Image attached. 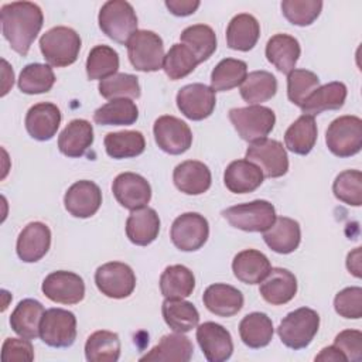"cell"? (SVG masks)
Returning a JSON list of instances; mask_svg holds the SVG:
<instances>
[{"mask_svg": "<svg viewBox=\"0 0 362 362\" xmlns=\"http://www.w3.org/2000/svg\"><path fill=\"white\" fill-rule=\"evenodd\" d=\"M55 83V75L51 65L28 64L18 76V89L27 95H38L51 90Z\"/></svg>", "mask_w": 362, "mask_h": 362, "instance_id": "44", "label": "cell"}, {"mask_svg": "<svg viewBox=\"0 0 362 362\" xmlns=\"http://www.w3.org/2000/svg\"><path fill=\"white\" fill-rule=\"evenodd\" d=\"M98 290L110 298H126L136 287L133 269L122 262H109L99 266L95 272Z\"/></svg>", "mask_w": 362, "mask_h": 362, "instance_id": "11", "label": "cell"}, {"mask_svg": "<svg viewBox=\"0 0 362 362\" xmlns=\"http://www.w3.org/2000/svg\"><path fill=\"white\" fill-rule=\"evenodd\" d=\"M246 160L255 163L264 177L279 178L288 171V157L283 144L273 139H262L246 150Z\"/></svg>", "mask_w": 362, "mask_h": 362, "instance_id": "12", "label": "cell"}, {"mask_svg": "<svg viewBox=\"0 0 362 362\" xmlns=\"http://www.w3.org/2000/svg\"><path fill=\"white\" fill-rule=\"evenodd\" d=\"M116 201L126 209L134 211L144 208L151 199V187L148 181L136 173H122L112 184Z\"/></svg>", "mask_w": 362, "mask_h": 362, "instance_id": "16", "label": "cell"}, {"mask_svg": "<svg viewBox=\"0 0 362 362\" xmlns=\"http://www.w3.org/2000/svg\"><path fill=\"white\" fill-rule=\"evenodd\" d=\"M47 298L59 304H78L85 297V283L76 273L57 270L49 273L41 286Z\"/></svg>", "mask_w": 362, "mask_h": 362, "instance_id": "14", "label": "cell"}, {"mask_svg": "<svg viewBox=\"0 0 362 362\" xmlns=\"http://www.w3.org/2000/svg\"><path fill=\"white\" fill-rule=\"evenodd\" d=\"M194 288V273L182 264L168 266L160 276V291L165 298H185Z\"/></svg>", "mask_w": 362, "mask_h": 362, "instance_id": "38", "label": "cell"}, {"mask_svg": "<svg viewBox=\"0 0 362 362\" xmlns=\"http://www.w3.org/2000/svg\"><path fill=\"white\" fill-rule=\"evenodd\" d=\"M3 362H31L34 359V348L30 339L7 338L1 346Z\"/></svg>", "mask_w": 362, "mask_h": 362, "instance_id": "53", "label": "cell"}, {"mask_svg": "<svg viewBox=\"0 0 362 362\" xmlns=\"http://www.w3.org/2000/svg\"><path fill=\"white\" fill-rule=\"evenodd\" d=\"M120 356V339L116 332L96 331L85 344V358L89 362H116Z\"/></svg>", "mask_w": 362, "mask_h": 362, "instance_id": "40", "label": "cell"}, {"mask_svg": "<svg viewBox=\"0 0 362 362\" xmlns=\"http://www.w3.org/2000/svg\"><path fill=\"white\" fill-rule=\"evenodd\" d=\"M204 305L218 317H232L243 307V294L233 286L215 283L206 287L202 296Z\"/></svg>", "mask_w": 362, "mask_h": 362, "instance_id": "23", "label": "cell"}, {"mask_svg": "<svg viewBox=\"0 0 362 362\" xmlns=\"http://www.w3.org/2000/svg\"><path fill=\"white\" fill-rule=\"evenodd\" d=\"M229 120L242 140L255 143L266 139L273 130L276 115L270 107L262 105H250L246 107H235L229 110Z\"/></svg>", "mask_w": 362, "mask_h": 362, "instance_id": "5", "label": "cell"}, {"mask_svg": "<svg viewBox=\"0 0 362 362\" xmlns=\"http://www.w3.org/2000/svg\"><path fill=\"white\" fill-rule=\"evenodd\" d=\"M317 124L313 116L303 115L296 122L290 124V127L284 133V144L286 147L300 156L308 154L317 141Z\"/></svg>", "mask_w": 362, "mask_h": 362, "instance_id": "36", "label": "cell"}, {"mask_svg": "<svg viewBox=\"0 0 362 362\" xmlns=\"http://www.w3.org/2000/svg\"><path fill=\"white\" fill-rule=\"evenodd\" d=\"M139 119V109L132 99H112L93 113V120L103 126H130Z\"/></svg>", "mask_w": 362, "mask_h": 362, "instance_id": "37", "label": "cell"}, {"mask_svg": "<svg viewBox=\"0 0 362 362\" xmlns=\"http://www.w3.org/2000/svg\"><path fill=\"white\" fill-rule=\"evenodd\" d=\"M51 246V230L42 222H30L17 238V255L25 263L42 259Z\"/></svg>", "mask_w": 362, "mask_h": 362, "instance_id": "19", "label": "cell"}, {"mask_svg": "<svg viewBox=\"0 0 362 362\" xmlns=\"http://www.w3.org/2000/svg\"><path fill=\"white\" fill-rule=\"evenodd\" d=\"M346 267L349 273H352L355 277L362 276V262H361V247H356L355 250L349 252L346 256Z\"/></svg>", "mask_w": 362, "mask_h": 362, "instance_id": "55", "label": "cell"}, {"mask_svg": "<svg viewBox=\"0 0 362 362\" xmlns=\"http://www.w3.org/2000/svg\"><path fill=\"white\" fill-rule=\"evenodd\" d=\"M61 119V110L57 105L41 102L28 109L25 115V129L33 139L47 141L57 134Z\"/></svg>", "mask_w": 362, "mask_h": 362, "instance_id": "20", "label": "cell"}, {"mask_svg": "<svg viewBox=\"0 0 362 362\" xmlns=\"http://www.w3.org/2000/svg\"><path fill=\"white\" fill-rule=\"evenodd\" d=\"M222 216L236 229L245 232H264L276 221L273 204L264 199H256L239 204L222 211Z\"/></svg>", "mask_w": 362, "mask_h": 362, "instance_id": "8", "label": "cell"}, {"mask_svg": "<svg viewBox=\"0 0 362 362\" xmlns=\"http://www.w3.org/2000/svg\"><path fill=\"white\" fill-rule=\"evenodd\" d=\"M328 150L337 157H351L362 148V120L358 116H339L331 122L325 133Z\"/></svg>", "mask_w": 362, "mask_h": 362, "instance_id": "7", "label": "cell"}, {"mask_svg": "<svg viewBox=\"0 0 362 362\" xmlns=\"http://www.w3.org/2000/svg\"><path fill=\"white\" fill-rule=\"evenodd\" d=\"M320 328V315L308 307L297 308L288 313L280 322L277 334L280 341L290 349L298 351L307 348Z\"/></svg>", "mask_w": 362, "mask_h": 362, "instance_id": "3", "label": "cell"}, {"mask_svg": "<svg viewBox=\"0 0 362 362\" xmlns=\"http://www.w3.org/2000/svg\"><path fill=\"white\" fill-rule=\"evenodd\" d=\"M157 146L173 156L185 153L192 144V132L189 126L175 116H160L153 126Z\"/></svg>", "mask_w": 362, "mask_h": 362, "instance_id": "13", "label": "cell"}, {"mask_svg": "<svg viewBox=\"0 0 362 362\" xmlns=\"http://www.w3.org/2000/svg\"><path fill=\"white\" fill-rule=\"evenodd\" d=\"M259 37L260 25L252 14H238L228 24L226 42L230 49L246 52L256 45Z\"/></svg>", "mask_w": 362, "mask_h": 362, "instance_id": "32", "label": "cell"}, {"mask_svg": "<svg viewBox=\"0 0 362 362\" xmlns=\"http://www.w3.org/2000/svg\"><path fill=\"white\" fill-rule=\"evenodd\" d=\"M337 199L351 206L362 204V173L359 170H345L339 173L332 184Z\"/></svg>", "mask_w": 362, "mask_h": 362, "instance_id": "48", "label": "cell"}, {"mask_svg": "<svg viewBox=\"0 0 362 362\" xmlns=\"http://www.w3.org/2000/svg\"><path fill=\"white\" fill-rule=\"evenodd\" d=\"M273 322L264 313H250L245 315L239 324V335L242 342L253 349L263 348L273 338Z\"/></svg>", "mask_w": 362, "mask_h": 362, "instance_id": "35", "label": "cell"}, {"mask_svg": "<svg viewBox=\"0 0 362 362\" xmlns=\"http://www.w3.org/2000/svg\"><path fill=\"white\" fill-rule=\"evenodd\" d=\"M264 301L272 305H283L291 301L297 293L296 276L283 267H272L259 288Z\"/></svg>", "mask_w": 362, "mask_h": 362, "instance_id": "21", "label": "cell"}, {"mask_svg": "<svg viewBox=\"0 0 362 362\" xmlns=\"http://www.w3.org/2000/svg\"><path fill=\"white\" fill-rule=\"evenodd\" d=\"M198 0H165V7L170 10L171 14L178 17L191 16L199 7Z\"/></svg>", "mask_w": 362, "mask_h": 362, "instance_id": "54", "label": "cell"}, {"mask_svg": "<svg viewBox=\"0 0 362 362\" xmlns=\"http://www.w3.org/2000/svg\"><path fill=\"white\" fill-rule=\"evenodd\" d=\"M177 106L180 112L191 120H204L209 117L216 105L215 90L204 83H189L177 93Z\"/></svg>", "mask_w": 362, "mask_h": 362, "instance_id": "15", "label": "cell"}, {"mask_svg": "<svg viewBox=\"0 0 362 362\" xmlns=\"http://www.w3.org/2000/svg\"><path fill=\"white\" fill-rule=\"evenodd\" d=\"M301 48L297 38L288 34H276L266 44V58L280 72L290 74L300 58Z\"/></svg>", "mask_w": 362, "mask_h": 362, "instance_id": "31", "label": "cell"}, {"mask_svg": "<svg viewBox=\"0 0 362 362\" xmlns=\"http://www.w3.org/2000/svg\"><path fill=\"white\" fill-rule=\"evenodd\" d=\"M93 143V127L85 119L71 120L58 137L59 151L71 158L82 157Z\"/></svg>", "mask_w": 362, "mask_h": 362, "instance_id": "25", "label": "cell"}, {"mask_svg": "<svg viewBox=\"0 0 362 362\" xmlns=\"http://www.w3.org/2000/svg\"><path fill=\"white\" fill-rule=\"evenodd\" d=\"M1 31L10 47L25 57L44 24L41 8L31 1H11L0 8Z\"/></svg>", "mask_w": 362, "mask_h": 362, "instance_id": "1", "label": "cell"}, {"mask_svg": "<svg viewBox=\"0 0 362 362\" xmlns=\"http://www.w3.org/2000/svg\"><path fill=\"white\" fill-rule=\"evenodd\" d=\"M263 239L273 252L288 255L298 247L301 229L297 221L287 216H279L274 223L263 232Z\"/></svg>", "mask_w": 362, "mask_h": 362, "instance_id": "27", "label": "cell"}, {"mask_svg": "<svg viewBox=\"0 0 362 362\" xmlns=\"http://www.w3.org/2000/svg\"><path fill=\"white\" fill-rule=\"evenodd\" d=\"M322 10L320 0H284L281 1L283 16L294 25L305 27L313 24Z\"/></svg>", "mask_w": 362, "mask_h": 362, "instance_id": "50", "label": "cell"}, {"mask_svg": "<svg viewBox=\"0 0 362 362\" xmlns=\"http://www.w3.org/2000/svg\"><path fill=\"white\" fill-rule=\"evenodd\" d=\"M40 338L52 348H68L76 339V317L62 308H49L40 324Z\"/></svg>", "mask_w": 362, "mask_h": 362, "instance_id": "9", "label": "cell"}, {"mask_svg": "<svg viewBox=\"0 0 362 362\" xmlns=\"http://www.w3.org/2000/svg\"><path fill=\"white\" fill-rule=\"evenodd\" d=\"M119 69V54L109 45H96L86 59V75L90 81H103Z\"/></svg>", "mask_w": 362, "mask_h": 362, "instance_id": "45", "label": "cell"}, {"mask_svg": "<svg viewBox=\"0 0 362 362\" xmlns=\"http://www.w3.org/2000/svg\"><path fill=\"white\" fill-rule=\"evenodd\" d=\"M180 38L181 44L192 51L199 64L209 59L216 49L215 31L206 24H194L187 27L181 33Z\"/></svg>", "mask_w": 362, "mask_h": 362, "instance_id": "42", "label": "cell"}, {"mask_svg": "<svg viewBox=\"0 0 362 362\" xmlns=\"http://www.w3.org/2000/svg\"><path fill=\"white\" fill-rule=\"evenodd\" d=\"M194 346L189 338L182 335L181 332L168 334L161 337L160 342L150 349L146 355L140 358L141 362L144 361H178V362H188L192 358Z\"/></svg>", "mask_w": 362, "mask_h": 362, "instance_id": "33", "label": "cell"}, {"mask_svg": "<svg viewBox=\"0 0 362 362\" xmlns=\"http://www.w3.org/2000/svg\"><path fill=\"white\" fill-rule=\"evenodd\" d=\"M346 86L342 82H329L318 86L301 105L304 115L315 116L325 110H338L346 99Z\"/></svg>", "mask_w": 362, "mask_h": 362, "instance_id": "29", "label": "cell"}, {"mask_svg": "<svg viewBox=\"0 0 362 362\" xmlns=\"http://www.w3.org/2000/svg\"><path fill=\"white\" fill-rule=\"evenodd\" d=\"M263 180L262 170L247 160L232 161L223 173L225 187L233 194L253 192L262 185Z\"/></svg>", "mask_w": 362, "mask_h": 362, "instance_id": "24", "label": "cell"}, {"mask_svg": "<svg viewBox=\"0 0 362 362\" xmlns=\"http://www.w3.org/2000/svg\"><path fill=\"white\" fill-rule=\"evenodd\" d=\"M320 86V78L308 69H293L287 74V96L301 107L305 99Z\"/></svg>", "mask_w": 362, "mask_h": 362, "instance_id": "49", "label": "cell"}, {"mask_svg": "<svg viewBox=\"0 0 362 362\" xmlns=\"http://www.w3.org/2000/svg\"><path fill=\"white\" fill-rule=\"evenodd\" d=\"M98 21L102 33L119 44H127L129 38L137 31L134 8L124 0L106 1L100 7Z\"/></svg>", "mask_w": 362, "mask_h": 362, "instance_id": "4", "label": "cell"}, {"mask_svg": "<svg viewBox=\"0 0 362 362\" xmlns=\"http://www.w3.org/2000/svg\"><path fill=\"white\" fill-rule=\"evenodd\" d=\"M144 136L137 130L115 132L105 136V150L109 157L116 160L137 157L144 151Z\"/></svg>", "mask_w": 362, "mask_h": 362, "instance_id": "39", "label": "cell"}, {"mask_svg": "<svg viewBox=\"0 0 362 362\" xmlns=\"http://www.w3.org/2000/svg\"><path fill=\"white\" fill-rule=\"evenodd\" d=\"M277 92V79L267 71L250 72L240 85V96L249 105H260Z\"/></svg>", "mask_w": 362, "mask_h": 362, "instance_id": "41", "label": "cell"}, {"mask_svg": "<svg viewBox=\"0 0 362 362\" xmlns=\"http://www.w3.org/2000/svg\"><path fill=\"white\" fill-rule=\"evenodd\" d=\"M160 232V218L153 208L144 206L132 211L126 221V235L137 246L153 243Z\"/></svg>", "mask_w": 362, "mask_h": 362, "instance_id": "28", "label": "cell"}, {"mask_svg": "<svg viewBox=\"0 0 362 362\" xmlns=\"http://www.w3.org/2000/svg\"><path fill=\"white\" fill-rule=\"evenodd\" d=\"M197 341L209 362H223L232 356L233 342L230 332L221 324L206 321L198 325Z\"/></svg>", "mask_w": 362, "mask_h": 362, "instance_id": "17", "label": "cell"}, {"mask_svg": "<svg viewBox=\"0 0 362 362\" xmlns=\"http://www.w3.org/2000/svg\"><path fill=\"white\" fill-rule=\"evenodd\" d=\"M247 76V65L245 61L235 58L222 59L211 74V88L215 92L230 90L240 86Z\"/></svg>", "mask_w": 362, "mask_h": 362, "instance_id": "43", "label": "cell"}, {"mask_svg": "<svg viewBox=\"0 0 362 362\" xmlns=\"http://www.w3.org/2000/svg\"><path fill=\"white\" fill-rule=\"evenodd\" d=\"M197 57L184 44H174L164 55L163 69L171 81L182 79L189 75L198 65Z\"/></svg>", "mask_w": 362, "mask_h": 362, "instance_id": "46", "label": "cell"}, {"mask_svg": "<svg viewBox=\"0 0 362 362\" xmlns=\"http://www.w3.org/2000/svg\"><path fill=\"white\" fill-rule=\"evenodd\" d=\"M64 205L65 209L75 218H90L102 205V191L93 181H76L66 189Z\"/></svg>", "mask_w": 362, "mask_h": 362, "instance_id": "18", "label": "cell"}, {"mask_svg": "<svg viewBox=\"0 0 362 362\" xmlns=\"http://www.w3.org/2000/svg\"><path fill=\"white\" fill-rule=\"evenodd\" d=\"M81 37L69 27L58 25L45 31L40 38V49L48 65L68 66L78 59Z\"/></svg>", "mask_w": 362, "mask_h": 362, "instance_id": "2", "label": "cell"}, {"mask_svg": "<svg viewBox=\"0 0 362 362\" xmlns=\"http://www.w3.org/2000/svg\"><path fill=\"white\" fill-rule=\"evenodd\" d=\"M272 269L267 256L256 249H246L239 252L232 262L235 277L245 284L262 283Z\"/></svg>", "mask_w": 362, "mask_h": 362, "instance_id": "26", "label": "cell"}, {"mask_svg": "<svg viewBox=\"0 0 362 362\" xmlns=\"http://www.w3.org/2000/svg\"><path fill=\"white\" fill-rule=\"evenodd\" d=\"M129 61L134 69L156 72L163 68L164 45L158 34L148 30H137L127 41Z\"/></svg>", "mask_w": 362, "mask_h": 362, "instance_id": "6", "label": "cell"}, {"mask_svg": "<svg viewBox=\"0 0 362 362\" xmlns=\"http://www.w3.org/2000/svg\"><path fill=\"white\" fill-rule=\"evenodd\" d=\"M334 308L337 314L348 320H358L362 317V288L346 287L341 290L334 298Z\"/></svg>", "mask_w": 362, "mask_h": 362, "instance_id": "51", "label": "cell"}, {"mask_svg": "<svg viewBox=\"0 0 362 362\" xmlns=\"http://www.w3.org/2000/svg\"><path fill=\"white\" fill-rule=\"evenodd\" d=\"M44 313V305L40 301L34 298L21 300L10 315V325L20 337L34 339L40 337V324Z\"/></svg>", "mask_w": 362, "mask_h": 362, "instance_id": "30", "label": "cell"}, {"mask_svg": "<svg viewBox=\"0 0 362 362\" xmlns=\"http://www.w3.org/2000/svg\"><path fill=\"white\" fill-rule=\"evenodd\" d=\"M209 236V223L198 212H185L174 219L170 230L173 245L182 252L201 249Z\"/></svg>", "mask_w": 362, "mask_h": 362, "instance_id": "10", "label": "cell"}, {"mask_svg": "<svg viewBox=\"0 0 362 362\" xmlns=\"http://www.w3.org/2000/svg\"><path fill=\"white\" fill-rule=\"evenodd\" d=\"M161 314L165 324L175 332H188L199 322L197 307L182 298H165L161 304Z\"/></svg>", "mask_w": 362, "mask_h": 362, "instance_id": "34", "label": "cell"}, {"mask_svg": "<svg viewBox=\"0 0 362 362\" xmlns=\"http://www.w3.org/2000/svg\"><path fill=\"white\" fill-rule=\"evenodd\" d=\"M173 181L181 192L201 195L209 189L212 177L206 164L197 160H187L174 168Z\"/></svg>", "mask_w": 362, "mask_h": 362, "instance_id": "22", "label": "cell"}, {"mask_svg": "<svg viewBox=\"0 0 362 362\" xmlns=\"http://www.w3.org/2000/svg\"><path fill=\"white\" fill-rule=\"evenodd\" d=\"M315 361H334V362H345L346 358L337 346H327L321 349V352L315 356Z\"/></svg>", "mask_w": 362, "mask_h": 362, "instance_id": "56", "label": "cell"}, {"mask_svg": "<svg viewBox=\"0 0 362 362\" xmlns=\"http://www.w3.org/2000/svg\"><path fill=\"white\" fill-rule=\"evenodd\" d=\"M99 93L105 99H137L140 98V85L139 78L130 74H122L117 72L103 81L99 82Z\"/></svg>", "mask_w": 362, "mask_h": 362, "instance_id": "47", "label": "cell"}, {"mask_svg": "<svg viewBox=\"0 0 362 362\" xmlns=\"http://www.w3.org/2000/svg\"><path fill=\"white\" fill-rule=\"evenodd\" d=\"M334 346H337L346 361L359 362L362 359V332L358 329H344L335 339Z\"/></svg>", "mask_w": 362, "mask_h": 362, "instance_id": "52", "label": "cell"}]
</instances>
